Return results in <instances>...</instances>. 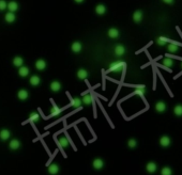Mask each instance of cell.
Listing matches in <instances>:
<instances>
[{
  "instance_id": "cell-16",
  "label": "cell",
  "mask_w": 182,
  "mask_h": 175,
  "mask_svg": "<svg viewBox=\"0 0 182 175\" xmlns=\"http://www.w3.org/2000/svg\"><path fill=\"white\" fill-rule=\"evenodd\" d=\"M9 147L11 149H13V151L18 149L19 147H21V142H19V140H17V139H13V140H11L10 141Z\"/></svg>"
},
{
  "instance_id": "cell-9",
  "label": "cell",
  "mask_w": 182,
  "mask_h": 175,
  "mask_svg": "<svg viewBox=\"0 0 182 175\" xmlns=\"http://www.w3.org/2000/svg\"><path fill=\"white\" fill-rule=\"evenodd\" d=\"M5 20L8 24H12L16 20V15L15 13H12V12H8V13L5 15Z\"/></svg>"
},
{
  "instance_id": "cell-24",
  "label": "cell",
  "mask_w": 182,
  "mask_h": 175,
  "mask_svg": "<svg viewBox=\"0 0 182 175\" xmlns=\"http://www.w3.org/2000/svg\"><path fill=\"white\" fill-rule=\"evenodd\" d=\"M162 63H163V65H164L165 67L170 68V67L173 65V60L171 58H164L163 61H162Z\"/></svg>"
},
{
  "instance_id": "cell-1",
  "label": "cell",
  "mask_w": 182,
  "mask_h": 175,
  "mask_svg": "<svg viewBox=\"0 0 182 175\" xmlns=\"http://www.w3.org/2000/svg\"><path fill=\"white\" fill-rule=\"evenodd\" d=\"M124 67V62L121 61H117L114 62L111 64V67H109V72H114V73H119L122 70V68Z\"/></svg>"
},
{
  "instance_id": "cell-34",
  "label": "cell",
  "mask_w": 182,
  "mask_h": 175,
  "mask_svg": "<svg viewBox=\"0 0 182 175\" xmlns=\"http://www.w3.org/2000/svg\"><path fill=\"white\" fill-rule=\"evenodd\" d=\"M146 93V89L144 87H140V88H137L136 90H135V94H138V95H144Z\"/></svg>"
},
{
  "instance_id": "cell-33",
  "label": "cell",
  "mask_w": 182,
  "mask_h": 175,
  "mask_svg": "<svg viewBox=\"0 0 182 175\" xmlns=\"http://www.w3.org/2000/svg\"><path fill=\"white\" fill-rule=\"evenodd\" d=\"M128 145H129L130 149H135L137 146V141L135 140V139H130L128 141Z\"/></svg>"
},
{
  "instance_id": "cell-25",
  "label": "cell",
  "mask_w": 182,
  "mask_h": 175,
  "mask_svg": "<svg viewBox=\"0 0 182 175\" xmlns=\"http://www.w3.org/2000/svg\"><path fill=\"white\" fill-rule=\"evenodd\" d=\"M29 120L34 123L39 122L40 121V114L38 113V112H31V113L29 114Z\"/></svg>"
},
{
  "instance_id": "cell-32",
  "label": "cell",
  "mask_w": 182,
  "mask_h": 175,
  "mask_svg": "<svg viewBox=\"0 0 182 175\" xmlns=\"http://www.w3.org/2000/svg\"><path fill=\"white\" fill-rule=\"evenodd\" d=\"M80 105H81V99H79L78 97H75L72 99V106L74 108H78V107H80Z\"/></svg>"
},
{
  "instance_id": "cell-10",
  "label": "cell",
  "mask_w": 182,
  "mask_h": 175,
  "mask_svg": "<svg viewBox=\"0 0 182 175\" xmlns=\"http://www.w3.org/2000/svg\"><path fill=\"white\" fill-rule=\"evenodd\" d=\"M156 112H159V113L164 112L165 110H166V104H165L163 101H158L156 104Z\"/></svg>"
},
{
  "instance_id": "cell-23",
  "label": "cell",
  "mask_w": 182,
  "mask_h": 175,
  "mask_svg": "<svg viewBox=\"0 0 182 175\" xmlns=\"http://www.w3.org/2000/svg\"><path fill=\"white\" fill-rule=\"evenodd\" d=\"M13 65L16 66V67H21V66H23L24 65V59H23L22 57H19V56L15 57L13 59Z\"/></svg>"
},
{
  "instance_id": "cell-30",
  "label": "cell",
  "mask_w": 182,
  "mask_h": 175,
  "mask_svg": "<svg viewBox=\"0 0 182 175\" xmlns=\"http://www.w3.org/2000/svg\"><path fill=\"white\" fill-rule=\"evenodd\" d=\"M173 113L177 116H182V105H177L173 108Z\"/></svg>"
},
{
  "instance_id": "cell-36",
  "label": "cell",
  "mask_w": 182,
  "mask_h": 175,
  "mask_svg": "<svg viewBox=\"0 0 182 175\" xmlns=\"http://www.w3.org/2000/svg\"><path fill=\"white\" fill-rule=\"evenodd\" d=\"M162 1H163V2H165V3H167V5H173L175 0H162Z\"/></svg>"
},
{
  "instance_id": "cell-29",
  "label": "cell",
  "mask_w": 182,
  "mask_h": 175,
  "mask_svg": "<svg viewBox=\"0 0 182 175\" xmlns=\"http://www.w3.org/2000/svg\"><path fill=\"white\" fill-rule=\"evenodd\" d=\"M168 42V39L164 38V36H160V38H158L156 39V44L159 45V46H165L166 44Z\"/></svg>"
},
{
  "instance_id": "cell-22",
  "label": "cell",
  "mask_w": 182,
  "mask_h": 175,
  "mask_svg": "<svg viewBox=\"0 0 182 175\" xmlns=\"http://www.w3.org/2000/svg\"><path fill=\"white\" fill-rule=\"evenodd\" d=\"M146 169L149 173H154L158 169V166H156V162H148L146 166Z\"/></svg>"
},
{
  "instance_id": "cell-4",
  "label": "cell",
  "mask_w": 182,
  "mask_h": 175,
  "mask_svg": "<svg viewBox=\"0 0 182 175\" xmlns=\"http://www.w3.org/2000/svg\"><path fill=\"white\" fill-rule=\"evenodd\" d=\"M18 8H19V5H18L17 2L14 1V0H12V1H10L9 3H8V8H7V9L9 10V12L14 13V12L18 11Z\"/></svg>"
},
{
  "instance_id": "cell-27",
  "label": "cell",
  "mask_w": 182,
  "mask_h": 175,
  "mask_svg": "<svg viewBox=\"0 0 182 175\" xmlns=\"http://www.w3.org/2000/svg\"><path fill=\"white\" fill-rule=\"evenodd\" d=\"M58 143L60 146H62V147H68L69 146V140H68L66 137H61L59 140H58Z\"/></svg>"
},
{
  "instance_id": "cell-18",
  "label": "cell",
  "mask_w": 182,
  "mask_h": 175,
  "mask_svg": "<svg viewBox=\"0 0 182 175\" xmlns=\"http://www.w3.org/2000/svg\"><path fill=\"white\" fill-rule=\"evenodd\" d=\"M179 46H180V44L170 43V44H168V46H167V50H168L169 53H175L179 50Z\"/></svg>"
},
{
  "instance_id": "cell-12",
  "label": "cell",
  "mask_w": 182,
  "mask_h": 175,
  "mask_svg": "<svg viewBox=\"0 0 182 175\" xmlns=\"http://www.w3.org/2000/svg\"><path fill=\"white\" fill-rule=\"evenodd\" d=\"M92 166L95 170H101L103 166H104V161H103L102 159H100V158H97V159H94L93 162H92Z\"/></svg>"
},
{
  "instance_id": "cell-20",
  "label": "cell",
  "mask_w": 182,
  "mask_h": 175,
  "mask_svg": "<svg viewBox=\"0 0 182 175\" xmlns=\"http://www.w3.org/2000/svg\"><path fill=\"white\" fill-rule=\"evenodd\" d=\"M76 75H77L78 79L84 80V79H86L89 76V73L86 70H84V68H80V70H77V74H76Z\"/></svg>"
},
{
  "instance_id": "cell-35",
  "label": "cell",
  "mask_w": 182,
  "mask_h": 175,
  "mask_svg": "<svg viewBox=\"0 0 182 175\" xmlns=\"http://www.w3.org/2000/svg\"><path fill=\"white\" fill-rule=\"evenodd\" d=\"M8 8V2L5 0H0V11H5Z\"/></svg>"
},
{
  "instance_id": "cell-31",
  "label": "cell",
  "mask_w": 182,
  "mask_h": 175,
  "mask_svg": "<svg viewBox=\"0 0 182 175\" xmlns=\"http://www.w3.org/2000/svg\"><path fill=\"white\" fill-rule=\"evenodd\" d=\"M161 175H173V170L169 166H164L161 171Z\"/></svg>"
},
{
  "instance_id": "cell-26",
  "label": "cell",
  "mask_w": 182,
  "mask_h": 175,
  "mask_svg": "<svg viewBox=\"0 0 182 175\" xmlns=\"http://www.w3.org/2000/svg\"><path fill=\"white\" fill-rule=\"evenodd\" d=\"M81 103H84L85 105H91L92 104V96L90 94H85Z\"/></svg>"
},
{
  "instance_id": "cell-6",
  "label": "cell",
  "mask_w": 182,
  "mask_h": 175,
  "mask_svg": "<svg viewBox=\"0 0 182 175\" xmlns=\"http://www.w3.org/2000/svg\"><path fill=\"white\" fill-rule=\"evenodd\" d=\"M107 34H108V36H109L111 39H117V38H119L120 32L117 28H111V29H108V31H107Z\"/></svg>"
},
{
  "instance_id": "cell-2",
  "label": "cell",
  "mask_w": 182,
  "mask_h": 175,
  "mask_svg": "<svg viewBox=\"0 0 182 175\" xmlns=\"http://www.w3.org/2000/svg\"><path fill=\"white\" fill-rule=\"evenodd\" d=\"M114 53H115L116 56L118 57H122L123 55L125 53V47L121 44H118L115 46V49H114Z\"/></svg>"
},
{
  "instance_id": "cell-14",
  "label": "cell",
  "mask_w": 182,
  "mask_h": 175,
  "mask_svg": "<svg viewBox=\"0 0 182 175\" xmlns=\"http://www.w3.org/2000/svg\"><path fill=\"white\" fill-rule=\"evenodd\" d=\"M29 82H30V84L33 86V87H38L41 83V78L39 76H36V75H33V76H31L30 79H29Z\"/></svg>"
},
{
  "instance_id": "cell-13",
  "label": "cell",
  "mask_w": 182,
  "mask_h": 175,
  "mask_svg": "<svg viewBox=\"0 0 182 175\" xmlns=\"http://www.w3.org/2000/svg\"><path fill=\"white\" fill-rule=\"evenodd\" d=\"M17 97L21 99V101H26L27 98L29 97V93H28V91L27 90H24V89H22V90H19L17 93Z\"/></svg>"
},
{
  "instance_id": "cell-3",
  "label": "cell",
  "mask_w": 182,
  "mask_h": 175,
  "mask_svg": "<svg viewBox=\"0 0 182 175\" xmlns=\"http://www.w3.org/2000/svg\"><path fill=\"white\" fill-rule=\"evenodd\" d=\"M142 17H144V14H142V11H140V10H137L133 13V20L136 24H139L142 22Z\"/></svg>"
},
{
  "instance_id": "cell-38",
  "label": "cell",
  "mask_w": 182,
  "mask_h": 175,
  "mask_svg": "<svg viewBox=\"0 0 182 175\" xmlns=\"http://www.w3.org/2000/svg\"><path fill=\"white\" fill-rule=\"evenodd\" d=\"M181 66H182V64H181Z\"/></svg>"
},
{
  "instance_id": "cell-28",
  "label": "cell",
  "mask_w": 182,
  "mask_h": 175,
  "mask_svg": "<svg viewBox=\"0 0 182 175\" xmlns=\"http://www.w3.org/2000/svg\"><path fill=\"white\" fill-rule=\"evenodd\" d=\"M59 114H60V109L56 105H53L52 109H50V115L52 116H58Z\"/></svg>"
},
{
  "instance_id": "cell-8",
  "label": "cell",
  "mask_w": 182,
  "mask_h": 175,
  "mask_svg": "<svg viewBox=\"0 0 182 175\" xmlns=\"http://www.w3.org/2000/svg\"><path fill=\"white\" fill-rule=\"evenodd\" d=\"M106 5H103V3H99L97 7H95V13L98 14V15H104V14L106 13Z\"/></svg>"
},
{
  "instance_id": "cell-17",
  "label": "cell",
  "mask_w": 182,
  "mask_h": 175,
  "mask_svg": "<svg viewBox=\"0 0 182 175\" xmlns=\"http://www.w3.org/2000/svg\"><path fill=\"white\" fill-rule=\"evenodd\" d=\"M58 172H59V166H58V164L52 163V164L48 166V173L50 175H56Z\"/></svg>"
},
{
  "instance_id": "cell-11",
  "label": "cell",
  "mask_w": 182,
  "mask_h": 175,
  "mask_svg": "<svg viewBox=\"0 0 182 175\" xmlns=\"http://www.w3.org/2000/svg\"><path fill=\"white\" fill-rule=\"evenodd\" d=\"M170 143H171V140H170V138H169L168 136H163L160 139V144H161V146H163V147H167V146H169Z\"/></svg>"
},
{
  "instance_id": "cell-5",
  "label": "cell",
  "mask_w": 182,
  "mask_h": 175,
  "mask_svg": "<svg viewBox=\"0 0 182 175\" xmlns=\"http://www.w3.org/2000/svg\"><path fill=\"white\" fill-rule=\"evenodd\" d=\"M46 66H47V63L45 60L43 59H39V60H36V68L38 70H44L46 68Z\"/></svg>"
},
{
  "instance_id": "cell-7",
  "label": "cell",
  "mask_w": 182,
  "mask_h": 175,
  "mask_svg": "<svg viewBox=\"0 0 182 175\" xmlns=\"http://www.w3.org/2000/svg\"><path fill=\"white\" fill-rule=\"evenodd\" d=\"M71 49H72V51H73V53H80V51H81V49H83V45H81V43H80V42L76 41V42H74V43L72 44Z\"/></svg>"
},
{
  "instance_id": "cell-19",
  "label": "cell",
  "mask_w": 182,
  "mask_h": 175,
  "mask_svg": "<svg viewBox=\"0 0 182 175\" xmlns=\"http://www.w3.org/2000/svg\"><path fill=\"white\" fill-rule=\"evenodd\" d=\"M50 90L53 92H59L61 90V83L59 81H53L50 83Z\"/></svg>"
},
{
  "instance_id": "cell-37",
  "label": "cell",
  "mask_w": 182,
  "mask_h": 175,
  "mask_svg": "<svg viewBox=\"0 0 182 175\" xmlns=\"http://www.w3.org/2000/svg\"><path fill=\"white\" fill-rule=\"evenodd\" d=\"M74 1H75L76 3H83L85 0H74Z\"/></svg>"
},
{
  "instance_id": "cell-15",
  "label": "cell",
  "mask_w": 182,
  "mask_h": 175,
  "mask_svg": "<svg viewBox=\"0 0 182 175\" xmlns=\"http://www.w3.org/2000/svg\"><path fill=\"white\" fill-rule=\"evenodd\" d=\"M29 73H30V70H29V68H28L27 66L23 65L18 68V75H19L21 77H27V76L29 75Z\"/></svg>"
},
{
  "instance_id": "cell-21",
  "label": "cell",
  "mask_w": 182,
  "mask_h": 175,
  "mask_svg": "<svg viewBox=\"0 0 182 175\" xmlns=\"http://www.w3.org/2000/svg\"><path fill=\"white\" fill-rule=\"evenodd\" d=\"M10 136H11V132L8 129H2L0 131V139L2 141H7L10 138Z\"/></svg>"
}]
</instances>
